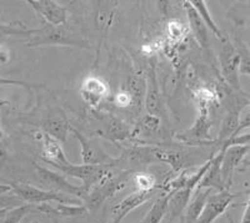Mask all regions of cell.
<instances>
[{
  "label": "cell",
  "instance_id": "cell-10",
  "mask_svg": "<svg viewBox=\"0 0 250 223\" xmlns=\"http://www.w3.org/2000/svg\"><path fill=\"white\" fill-rule=\"evenodd\" d=\"M235 197H238V195L230 193L228 189L222 192L210 193L196 223H214L229 208Z\"/></svg>",
  "mask_w": 250,
  "mask_h": 223
},
{
  "label": "cell",
  "instance_id": "cell-39",
  "mask_svg": "<svg viewBox=\"0 0 250 223\" xmlns=\"http://www.w3.org/2000/svg\"><path fill=\"white\" fill-rule=\"evenodd\" d=\"M6 158H8V152H6L5 147L3 146V144L0 142V165H3L4 162L6 161Z\"/></svg>",
  "mask_w": 250,
  "mask_h": 223
},
{
  "label": "cell",
  "instance_id": "cell-44",
  "mask_svg": "<svg viewBox=\"0 0 250 223\" xmlns=\"http://www.w3.org/2000/svg\"><path fill=\"white\" fill-rule=\"evenodd\" d=\"M0 181H1V182H4V181H3V180H1V178H0Z\"/></svg>",
  "mask_w": 250,
  "mask_h": 223
},
{
  "label": "cell",
  "instance_id": "cell-37",
  "mask_svg": "<svg viewBox=\"0 0 250 223\" xmlns=\"http://www.w3.org/2000/svg\"><path fill=\"white\" fill-rule=\"evenodd\" d=\"M240 223H250V197L249 201L247 202V207H245V211L243 213V217Z\"/></svg>",
  "mask_w": 250,
  "mask_h": 223
},
{
  "label": "cell",
  "instance_id": "cell-30",
  "mask_svg": "<svg viewBox=\"0 0 250 223\" xmlns=\"http://www.w3.org/2000/svg\"><path fill=\"white\" fill-rule=\"evenodd\" d=\"M133 181L137 186V191H143V192H153L158 187L155 176L148 172L134 173Z\"/></svg>",
  "mask_w": 250,
  "mask_h": 223
},
{
  "label": "cell",
  "instance_id": "cell-9",
  "mask_svg": "<svg viewBox=\"0 0 250 223\" xmlns=\"http://www.w3.org/2000/svg\"><path fill=\"white\" fill-rule=\"evenodd\" d=\"M30 8L44 19V23L50 25H65L68 21V12L65 6L54 0H28Z\"/></svg>",
  "mask_w": 250,
  "mask_h": 223
},
{
  "label": "cell",
  "instance_id": "cell-20",
  "mask_svg": "<svg viewBox=\"0 0 250 223\" xmlns=\"http://www.w3.org/2000/svg\"><path fill=\"white\" fill-rule=\"evenodd\" d=\"M126 90L130 93L133 97V106L131 110L135 113L139 112L143 108V101L145 102V90H146V82L145 77L140 74L130 75L126 81Z\"/></svg>",
  "mask_w": 250,
  "mask_h": 223
},
{
  "label": "cell",
  "instance_id": "cell-31",
  "mask_svg": "<svg viewBox=\"0 0 250 223\" xmlns=\"http://www.w3.org/2000/svg\"><path fill=\"white\" fill-rule=\"evenodd\" d=\"M168 35L173 41H182L184 37V24L179 20H173L168 24Z\"/></svg>",
  "mask_w": 250,
  "mask_h": 223
},
{
  "label": "cell",
  "instance_id": "cell-41",
  "mask_svg": "<svg viewBox=\"0 0 250 223\" xmlns=\"http://www.w3.org/2000/svg\"><path fill=\"white\" fill-rule=\"evenodd\" d=\"M5 105H9V101L4 100L3 97H0V108H1V106H5Z\"/></svg>",
  "mask_w": 250,
  "mask_h": 223
},
{
  "label": "cell",
  "instance_id": "cell-11",
  "mask_svg": "<svg viewBox=\"0 0 250 223\" xmlns=\"http://www.w3.org/2000/svg\"><path fill=\"white\" fill-rule=\"evenodd\" d=\"M146 90H145V109L150 115L159 116L163 111V97L160 93L159 81L156 76V68L154 62H150L145 75Z\"/></svg>",
  "mask_w": 250,
  "mask_h": 223
},
{
  "label": "cell",
  "instance_id": "cell-26",
  "mask_svg": "<svg viewBox=\"0 0 250 223\" xmlns=\"http://www.w3.org/2000/svg\"><path fill=\"white\" fill-rule=\"evenodd\" d=\"M37 29H28L21 23H0V37H31Z\"/></svg>",
  "mask_w": 250,
  "mask_h": 223
},
{
  "label": "cell",
  "instance_id": "cell-24",
  "mask_svg": "<svg viewBox=\"0 0 250 223\" xmlns=\"http://www.w3.org/2000/svg\"><path fill=\"white\" fill-rule=\"evenodd\" d=\"M190 3L191 5L195 8L198 14L200 15V18L203 19V21H204V24L207 25V28L209 29V30L213 33V35H215L220 41H223V40L225 39V37L223 35L222 30H220V28L218 26V24L215 23V20L211 17L210 12H209V9H208L207 6V1H204V0H191Z\"/></svg>",
  "mask_w": 250,
  "mask_h": 223
},
{
  "label": "cell",
  "instance_id": "cell-33",
  "mask_svg": "<svg viewBox=\"0 0 250 223\" xmlns=\"http://www.w3.org/2000/svg\"><path fill=\"white\" fill-rule=\"evenodd\" d=\"M0 86H21V88H25L28 91H30L31 89L43 88L42 84H31V82L23 81V80L6 79V77L1 76H0Z\"/></svg>",
  "mask_w": 250,
  "mask_h": 223
},
{
  "label": "cell",
  "instance_id": "cell-5",
  "mask_svg": "<svg viewBox=\"0 0 250 223\" xmlns=\"http://www.w3.org/2000/svg\"><path fill=\"white\" fill-rule=\"evenodd\" d=\"M131 173H133V171H123L118 176H113L110 173L100 184L91 188L85 200L83 201V204L86 207V209H90V211H95L97 208H99L103 202H105L109 197H111L114 193H117L119 189L124 188Z\"/></svg>",
  "mask_w": 250,
  "mask_h": 223
},
{
  "label": "cell",
  "instance_id": "cell-28",
  "mask_svg": "<svg viewBox=\"0 0 250 223\" xmlns=\"http://www.w3.org/2000/svg\"><path fill=\"white\" fill-rule=\"evenodd\" d=\"M34 209V204H21V206L10 208L3 217L0 218V223H20V221Z\"/></svg>",
  "mask_w": 250,
  "mask_h": 223
},
{
  "label": "cell",
  "instance_id": "cell-27",
  "mask_svg": "<svg viewBox=\"0 0 250 223\" xmlns=\"http://www.w3.org/2000/svg\"><path fill=\"white\" fill-rule=\"evenodd\" d=\"M160 127V117L155 115L146 113L140 117L139 122L137 124V132L143 136H150L158 131Z\"/></svg>",
  "mask_w": 250,
  "mask_h": 223
},
{
  "label": "cell",
  "instance_id": "cell-22",
  "mask_svg": "<svg viewBox=\"0 0 250 223\" xmlns=\"http://www.w3.org/2000/svg\"><path fill=\"white\" fill-rule=\"evenodd\" d=\"M194 191L190 188H184L176 191V192L170 193V200H169L168 212H170L171 218H175L183 213L184 209H187L188 204L190 202L191 197H193Z\"/></svg>",
  "mask_w": 250,
  "mask_h": 223
},
{
  "label": "cell",
  "instance_id": "cell-18",
  "mask_svg": "<svg viewBox=\"0 0 250 223\" xmlns=\"http://www.w3.org/2000/svg\"><path fill=\"white\" fill-rule=\"evenodd\" d=\"M154 196L153 192H143V191H135L134 193L129 195L128 197L124 198L122 202L117 204L113 208V217H119L124 220L130 212L135 211L138 207L142 206L143 204L148 202L151 197Z\"/></svg>",
  "mask_w": 250,
  "mask_h": 223
},
{
  "label": "cell",
  "instance_id": "cell-2",
  "mask_svg": "<svg viewBox=\"0 0 250 223\" xmlns=\"http://www.w3.org/2000/svg\"><path fill=\"white\" fill-rule=\"evenodd\" d=\"M10 186H12V192L26 204L38 206V204H62L83 206L82 200L74 196L66 195V193L43 189L28 184H21V182H10Z\"/></svg>",
  "mask_w": 250,
  "mask_h": 223
},
{
  "label": "cell",
  "instance_id": "cell-42",
  "mask_svg": "<svg viewBox=\"0 0 250 223\" xmlns=\"http://www.w3.org/2000/svg\"><path fill=\"white\" fill-rule=\"evenodd\" d=\"M122 218H119V217H113V222L111 223H122Z\"/></svg>",
  "mask_w": 250,
  "mask_h": 223
},
{
  "label": "cell",
  "instance_id": "cell-13",
  "mask_svg": "<svg viewBox=\"0 0 250 223\" xmlns=\"http://www.w3.org/2000/svg\"><path fill=\"white\" fill-rule=\"evenodd\" d=\"M42 127L43 132L48 133L59 142H65L69 132L71 131V126L62 109H57L48 113L42 121Z\"/></svg>",
  "mask_w": 250,
  "mask_h": 223
},
{
  "label": "cell",
  "instance_id": "cell-1",
  "mask_svg": "<svg viewBox=\"0 0 250 223\" xmlns=\"http://www.w3.org/2000/svg\"><path fill=\"white\" fill-rule=\"evenodd\" d=\"M28 48H39V46H70V48L85 49L91 50L90 41L77 33L68 25H50L45 24L37 29L35 33L26 41Z\"/></svg>",
  "mask_w": 250,
  "mask_h": 223
},
{
  "label": "cell",
  "instance_id": "cell-7",
  "mask_svg": "<svg viewBox=\"0 0 250 223\" xmlns=\"http://www.w3.org/2000/svg\"><path fill=\"white\" fill-rule=\"evenodd\" d=\"M33 165H34L35 173H37V177L40 181V184L49 187L50 191L66 193V195L74 196V197L79 198L82 201L85 200V197L88 196V193L83 189L82 186L70 184L64 175H60V173L51 171V169L46 168V167L40 166V165L35 164V162Z\"/></svg>",
  "mask_w": 250,
  "mask_h": 223
},
{
  "label": "cell",
  "instance_id": "cell-23",
  "mask_svg": "<svg viewBox=\"0 0 250 223\" xmlns=\"http://www.w3.org/2000/svg\"><path fill=\"white\" fill-rule=\"evenodd\" d=\"M169 200H170V193L160 195L140 223H162L163 218L168 213Z\"/></svg>",
  "mask_w": 250,
  "mask_h": 223
},
{
  "label": "cell",
  "instance_id": "cell-34",
  "mask_svg": "<svg viewBox=\"0 0 250 223\" xmlns=\"http://www.w3.org/2000/svg\"><path fill=\"white\" fill-rule=\"evenodd\" d=\"M229 146H248L250 147V133H240V135L235 136L230 141H228L222 149H227Z\"/></svg>",
  "mask_w": 250,
  "mask_h": 223
},
{
  "label": "cell",
  "instance_id": "cell-19",
  "mask_svg": "<svg viewBox=\"0 0 250 223\" xmlns=\"http://www.w3.org/2000/svg\"><path fill=\"white\" fill-rule=\"evenodd\" d=\"M37 211L43 212L46 215H51L54 217L68 218V217H79L84 216L88 212L86 207L83 206H74V204H44L35 206Z\"/></svg>",
  "mask_w": 250,
  "mask_h": 223
},
{
  "label": "cell",
  "instance_id": "cell-35",
  "mask_svg": "<svg viewBox=\"0 0 250 223\" xmlns=\"http://www.w3.org/2000/svg\"><path fill=\"white\" fill-rule=\"evenodd\" d=\"M12 60V51L5 45H0V65H5Z\"/></svg>",
  "mask_w": 250,
  "mask_h": 223
},
{
  "label": "cell",
  "instance_id": "cell-12",
  "mask_svg": "<svg viewBox=\"0 0 250 223\" xmlns=\"http://www.w3.org/2000/svg\"><path fill=\"white\" fill-rule=\"evenodd\" d=\"M109 93L108 84L100 77L95 75L86 76L83 80L82 88H80V95L83 101L89 105L91 109H98L102 101L106 97Z\"/></svg>",
  "mask_w": 250,
  "mask_h": 223
},
{
  "label": "cell",
  "instance_id": "cell-4",
  "mask_svg": "<svg viewBox=\"0 0 250 223\" xmlns=\"http://www.w3.org/2000/svg\"><path fill=\"white\" fill-rule=\"evenodd\" d=\"M219 64L225 84L236 93H244L240 85V56L234 42L227 37L219 51Z\"/></svg>",
  "mask_w": 250,
  "mask_h": 223
},
{
  "label": "cell",
  "instance_id": "cell-36",
  "mask_svg": "<svg viewBox=\"0 0 250 223\" xmlns=\"http://www.w3.org/2000/svg\"><path fill=\"white\" fill-rule=\"evenodd\" d=\"M250 127V110H248L244 115L240 117V124H239L238 132H236V136L240 135L242 131H244L245 129H249Z\"/></svg>",
  "mask_w": 250,
  "mask_h": 223
},
{
  "label": "cell",
  "instance_id": "cell-3",
  "mask_svg": "<svg viewBox=\"0 0 250 223\" xmlns=\"http://www.w3.org/2000/svg\"><path fill=\"white\" fill-rule=\"evenodd\" d=\"M209 106L205 101H198V116L189 129L176 133V139L189 145L215 144V140L210 136L211 120L209 115Z\"/></svg>",
  "mask_w": 250,
  "mask_h": 223
},
{
  "label": "cell",
  "instance_id": "cell-29",
  "mask_svg": "<svg viewBox=\"0 0 250 223\" xmlns=\"http://www.w3.org/2000/svg\"><path fill=\"white\" fill-rule=\"evenodd\" d=\"M233 42L240 56V75L250 76V49L248 48L244 40L239 37H235Z\"/></svg>",
  "mask_w": 250,
  "mask_h": 223
},
{
  "label": "cell",
  "instance_id": "cell-21",
  "mask_svg": "<svg viewBox=\"0 0 250 223\" xmlns=\"http://www.w3.org/2000/svg\"><path fill=\"white\" fill-rule=\"evenodd\" d=\"M211 192H213V189L209 188L195 189V195H194V197H191L190 202H189L187 209H185V221H187V223L198 222Z\"/></svg>",
  "mask_w": 250,
  "mask_h": 223
},
{
  "label": "cell",
  "instance_id": "cell-17",
  "mask_svg": "<svg viewBox=\"0 0 250 223\" xmlns=\"http://www.w3.org/2000/svg\"><path fill=\"white\" fill-rule=\"evenodd\" d=\"M183 6H184V10L187 13L189 28L193 31L194 37L203 49H208V46H209V33H208L209 29L207 28V25L204 24L200 15L198 14L195 8L191 5L190 1H184Z\"/></svg>",
  "mask_w": 250,
  "mask_h": 223
},
{
  "label": "cell",
  "instance_id": "cell-38",
  "mask_svg": "<svg viewBox=\"0 0 250 223\" xmlns=\"http://www.w3.org/2000/svg\"><path fill=\"white\" fill-rule=\"evenodd\" d=\"M9 192H12V186H10V184L0 181V195H4V193Z\"/></svg>",
  "mask_w": 250,
  "mask_h": 223
},
{
  "label": "cell",
  "instance_id": "cell-16",
  "mask_svg": "<svg viewBox=\"0 0 250 223\" xmlns=\"http://www.w3.org/2000/svg\"><path fill=\"white\" fill-rule=\"evenodd\" d=\"M42 139H43V160L46 164L53 165L58 169L71 164L70 160L66 157L65 151L62 150V142L45 132H43Z\"/></svg>",
  "mask_w": 250,
  "mask_h": 223
},
{
  "label": "cell",
  "instance_id": "cell-43",
  "mask_svg": "<svg viewBox=\"0 0 250 223\" xmlns=\"http://www.w3.org/2000/svg\"><path fill=\"white\" fill-rule=\"evenodd\" d=\"M3 137H4V132H3V130L0 129V140L3 139Z\"/></svg>",
  "mask_w": 250,
  "mask_h": 223
},
{
  "label": "cell",
  "instance_id": "cell-40",
  "mask_svg": "<svg viewBox=\"0 0 250 223\" xmlns=\"http://www.w3.org/2000/svg\"><path fill=\"white\" fill-rule=\"evenodd\" d=\"M9 209H10V208H9V207H0V218L3 217V216L5 215V213L9 211Z\"/></svg>",
  "mask_w": 250,
  "mask_h": 223
},
{
  "label": "cell",
  "instance_id": "cell-6",
  "mask_svg": "<svg viewBox=\"0 0 250 223\" xmlns=\"http://www.w3.org/2000/svg\"><path fill=\"white\" fill-rule=\"evenodd\" d=\"M113 166L108 165H74L70 164L68 166L60 167L59 171L64 176L78 178L82 181L83 189L86 193L91 191V188L108 177L111 173Z\"/></svg>",
  "mask_w": 250,
  "mask_h": 223
},
{
  "label": "cell",
  "instance_id": "cell-25",
  "mask_svg": "<svg viewBox=\"0 0 250 223\" xmlns=\"http://www.w3.org/2000/svg\"><path fill=\"white\" fill-rule=\"evenodd\" d=\"M106 137L111 141H124L131 136V131L129 126L122 120L117 117H111L106 124Z\"/></svg>",
  "mask_w": 250,
  "mask_h": 223
},
{
  "label": "cell",
  "instance_id": "cell-14",
  "mask_svg": "<svg viewBox=\"0 0 250 223\" xmlns=\"http://www.w3.org/2000/svg\"><path fill=\"white\" fill-rule=\"evenodd\" d=\"M224 150L222 162V176L225 187L229 189L233 181V176L238 166L242 164L247 153L250 151V147L248 146H229Z\"/></svg>",
  "mask_w": 250,
  "mask_h": 223
},
{
  "label": "cell",
  "instance_id": "cell-8",
  "mask_svg": "<svg viewBox=\"0 0 250 223\" xmlns=\"http://www.w3.org/2000/svg\"><path fill=\"white\" fill-rule=\"evenodd\" d=\"M74 135L80 145V155H82L83 165H108L115 167L117 158L111 157L108 152L103 150L99 145L94 144L88 140L85 136H83L78 130L71 127L70 131Z\"/></svg>",
  "mask_w": 250,
  "mask_h": 223
},
{
  "label": "cell",
  "instance_id": "cell-32",
  "mask_svg": "<svg viewBox=\"0 0 250 223\" xmlns=\"http://www.w3.org/2000/svg\"><path fill=\"white\" fill-rule=\"evenodd\" d=\"M114 104L117 105L118 108L131 109V106H133V97H131L130 93L126 89H124V90H120L115 93Z\"/></svg>",
  "mask_w": 250,
  "mask_h": 223
},
{
  "label": "cell",
  "instance_id": "cell-15",
  "mask_svg": "<svg viewBox=\"0 0 250 223\" xmlns=\"http://www.w3.org/2000/svg\"><path fill=\"white\" fill-rule=\"evenodd\" d=\"M223 156H224V150L220 149L215 156L211 157V164L205 172L204 177L202 178L199 186L196 189L200 188H209V189H215L216 192H222V191H227L224 181H223L222 176V162H223ZM229 191V189H228Z\"/></svg>",
  "mask_w": 250,
  "mask_h": 223
}]
</instances>
